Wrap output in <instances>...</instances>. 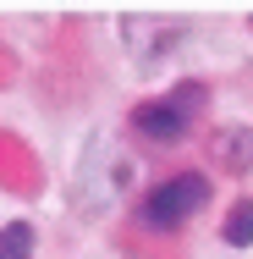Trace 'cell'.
<instances>
[{"label": "cell", "mask_w": 253, "mask_h": 259, "mask_svg": "<svg viewBox=\"0 0 253 259\" xmlns=\"http://www.w3.org/2000/svg\"><path fill=\"white\" fill-rule=\"evenodd\" d=\"M132 182H138V160L127 155L121 144H110V138H94L83 165H77V204L99 215V209L121 204L132 193Z\"/></svg>", "instance_id": "1"}, {"label": "cell", "mask_w": 253, "mask_h": 259, "mask_svg": "<svg viewBox=\"0 0 253 259\" xmlns=\"http://www.w3.org/2000/svg\"><path fill=\"white\" fill-rule=\"evenodd\" d=\"M204 204H209V177H204V171H176V177H165L160 188L143 193L138 215H143V226H154V232H176V226L193 221Z\"/></svg>", "instance_id": "3"}, {"label": "cell", "mask_w": 253, "mask_h": 259, "mask_svg": "<svg viewBox=\"0 0 253 259\" xmlns=\"http://www.w3.org/2000/svg\"><path fill=\"white\" fill-rule=\"evenodd\" d=\"M204 105H209V89H204V83H176V89L160 94V100H138L132 105V127H138L149 144H176V138L193 127V116H198Z\"/></svg>", "instance_id": "2"}, {"label": "cell", "mask_w": 253, "mask_h": 259, "mask_svg": "<svg viewBox=\"0 0 253 259\" xmlns=\"http://www.w3.org/2000/svg\"><path fill=\"white\" fill-rule=\"evenodd\" d=\"M0 259H33V226L28 221L0 226Z\"/></svg>", "instance_id": "6"}, {"label": "cell", "mask_w": 253, "mask_h": 259, "mask_svg": "<svg viewBox=\"0 0 253 259\" xmlns=\"http://www.w3.org/2000/svg\"><path fill=\"white\" fill-rule=\"evenodd\" d=\"M220 237H226L231 248H248V243H253V199H237V204H231L226 226H220Z\"/></svg>", "instance_id": "5"}, {"label": "cell", "mask_w": 253, "mask_h": 259, "mask_svg": "<svg viewBox=\"0 0 253 259\" xmlns=\"http://www.w3.org/2000/svg\"><path fill=\"white\" fill-rule=\"evenodd\" d=\"M209 155H215L220 171L242 177V171H253V133L248 127H220V133L209 138Z\"/></svg>", "instance_id": "4"}]
</instances>
